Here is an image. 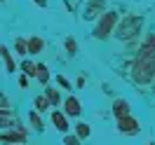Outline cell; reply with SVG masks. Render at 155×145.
<instances>
[{"mask_svg":"<svg viewBox=\"0 0 155 145\" xmlns=\"http://www.w3.org/2000/svg\"><path fill=\"white\" fill-rule=\"evenodd\" d=\"M115 21H117V14H115V12H106V14H104V19L99 21V26L94 28V35H97V38H108V33L113 30Z\"/></svg>","mask_w":155,"mask_h":145,"instance_id":"6da1fadb","label":"cell"},{"mask_svg":"<svg viewBox=\"0 0 155 145\" xmlns=\"http://www.w3.org/2000/svg\"><path fill=\"white\" fill-rule=\"evenodd\" d=\"M139 24H141V19H134V17H129V19L122 21V26L117 28V38H132V35H136V28H139Z\"/></svg>","mask_w":155,"mask_h":145,"instance_id":"7a4b0ae2","label":"cell"},{"mask_svg":"<svg viewBox=\"0 0 155 145\" xmlns=\"http://www.w3.org/2000/svg\"><path fill=\"white\" fill-rule=\"evenodd\" d=\"M117 129L127 136H136L139 134V122H136L134 117L127 115V117H122V119H117Z\"/></svg>","mask_w":155,"mask_h":145,"instance_id":"3957f363","label":"cell"},{"mask_svg":"<svg viewBox=\"0 0 155 145\" xmlns=\"http://www.w3.org/2000/svg\"><path fill=\"white\" fill-rule=\"evenodd\" d=\"M113 112H115L117 119L127 117L129 115V103H127V101H115V103H113Z\"/></svg>","mask_w":155,"mask_h":145,"instance_id":"277c9868","label":"cell"},{"mask_svg":"<svg viewBox=\"0 0 155 145\" xmlns=\"http://www.w3.org/2000/svg\"><path fill=\"white\" fill-rule=\"evenodd\" d=\"M64 106H66V115H80V110H82V108H80V101H78V98H66V103H64Z\"/></svg>","mask_w":155,"mask_h":145,"instance_id":"5b68a950","label":"cell"},{"mask_svg":"<svg viewBox=\"0 0 155 145\" xmlns=\"http://www.w3.org/2000/svg\"><path fill=\"white\" fill-rule=\"evenodd\" d=\"M52 122H54V126H57L59 131H68V122H66V115H61V112H52Z\"/></svg>","mask_w":155,"mask_h":145,"instance_id":"8992f818","label":"cell"},{"mask_svg":"<svg viewBox=\"0 0 155 145\" xmlns=\"http://www.w3.org/2000/svg\"><path fill=\"white\" fill-rule=\"evenodd\" d=\"M101 7H104V0H89L87 10H85V17H87V19H92V17H97L94 12H99Z\"/></svg>","mask_w":155,"mask_h":145,"instance_id":"52a82bcc","label":"cell"},{"mask_svg":"<svg viewBox=\"0 0 155 145\" xmlns=\"http://www.w3.org/2000/svg\"><path fill=\"white\" fill-rule=\"evenodd\" d=\"M40 49H42V40L40 38H31L28 40V54H38Z\"/></svg>","mask_w":155,"mask_h":145,"instance_id":"ba28073f","label":"cell"},{"mask_svg":"<svg viewBox=\"0 0 155 145\" xmlns=\"http://www.w3.org/2000/svg\"><path fill=\"white\" fill-rule=\"evenodd\" d=\"M24 138H26L24 134H2V140H5V143H21Z\"/></svg>","mask_w":155,"mask_h":145,"instance_id":"9c48e42d","label":"cell"},{"mask_svg":"<svg viewBox=\"0 0 155 145\" xmlns=\"http://www.w3.org/2000/svg\"><path fill=\"white\" fill-rule=\"evenodd\" d=\"M38 80L42 82V84H47V80H49V73H47V68H45V66H38Z\"/></svg>","mask_w":155,"mask_h":145,"instance_id":"30bf717a","label":"cell"},{"mask_svg":"<svg viewBox=\"0 0 155 145\" xmlns=\"http://www.w3.org/2000/svg\"><path fill=\"white\" fill-rule=\"evenodd\" d=\"M75 131H78L80 138H87V136H89V124H82V122H80V124L75 126Z\"/></svg>","mask_w":155,"mask_h":145,"instance_id":"8fae6325","label":"cell"},{"mask_svg":"<svg viewBox=\"0 0 155 145\" xmlns=\"http://www.w3.org/2000/svg\"><path fill=\"white\" fill-rule=\"evenodd\" d=\"M47 106H49V98L47 96H38V98H35V108H38V110H47Z\"/></svg>","mask_w":155,"mask_h":145,"instance_id":"7c38bea8","label":"cell"},{"mask_svg":"<svg viewBox=\"0 0 155 145\" xmlns=\"http://www.w3.org/2000/svg\"><path fill=\"white\" fill-rule=\"evenodd\" d=\"M47 98L52 106H59V91L57 89H47Z\"/></svg>","mask_w":155,"mask_h":145,"instance_id":"4fadbf2b","label":"cell"},{"mask_svg":"<svg viewBox=\"0 0 155 145\" xmlns=\"http://www.w3.org/2000/svg\"><path fill=\"white\" fill-rule=\"evenodd\" d=\"M0 52H2V58H5V63H7V70L12 73V70H14V63H12V58H10V52H7L5 47L0 49Z\"/></svg>","mask_w":155,"mask_h":145,"instance_id":"5bb4252c","label":"cell"},{"mask_svg":"<svg viewBox=\"0 0 155 145\" xmlns=\"http://www.w3.org/2000/svg\"><path fill=\"white\" fill-rule=\"evenodd\" d=\"M28 119H31V124L35 126L38 131H42V119H38V115H35V112H31V115H28Z\"/></svg>","mask_w":155,"mask_h":145,"instance_id":"9a60e30c","label":"cell"},{"mask_svg":"<svg viewBox=\"0 0 155 145\" xmlns=\"http://www.w3.org/2000/svg\"><path fill=\"white\" fill-rule=\"evenodd\" d=\"M64 143H66V145H80V138H78V136H66Z\"/></svg>","mask_w":155,"mask_h":145,"instance_id":"2e32d148","label":"cell"},{"mask_svg":"<svg viewBox=\"0 0 155 145\" xmlns=\"http://www.w3.org/2000/svg\"><path fill=\"white\" fill-rule=\"evenodd\" d=\"M66 49L73 54V52H75V42H73V40H66Z\"/></svg>","mask_w":155,"mask_h":145,"instance_id":"e0dca14e","label":"cell"},{"mask_svg":"<svg viewBox=\"0 0 155 145\" xmlns=\"http://www.w3.org/2000/svg\"><path fill=\"white\" fill-rule=\"evenodd\" d=\"M35 2H38V5H47V2H45V0H35Z\"/></svg>","mask_w":155,"mask_h":145,"instance_id":"ac0fdd59","label":"cell"},{"mask_svg":"<svg viewBox=\"0 0 155 145\" xmlns=\"http://www.w3.org/2000/svg\"><path fill=\"white\" fill-rule=\"evenodd\" d=\"M148 145H153V143H148Z\"/></svg>","mask_w":155,"mask_h":145,"instance_id":"d6986e66","label":"cell"}]
</instances>
